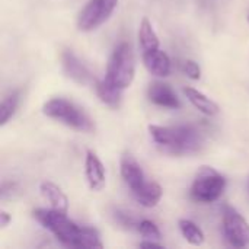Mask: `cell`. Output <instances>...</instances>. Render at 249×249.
<instances>
[{
	"instance_id": "6da1fadb",
	"label": "cell",
	"mask_w": 249,
	"mask_h": 249,
	"mask_svg": "<svg viewBox=\"0 0 249 249\" xmlns=\"http://www.w3.org/2000/svg\"><path fill=\"white\" fill-rule=\"evenodd\" d=\"M55 209H36L34 219L50 231L63 245L69 248H102L101 236L93 228H80L67 216Z\"/></svg>"
},
{
	"instance_id": "7a4b0ae2",
	"label": "cell",
	"mask_w": 249,
	"mask_h": 249,
	"mask_svg": "<svg viewBox=\"0 0 249 249\" xmlns=\"http://www.w3.org/2000/svg\"><path fill=\"white\" fill-rule=\"evenodd\" d=\"M149 133L158 147L175 156L197 153L204 146V136L194 125H149Z\"/></svg>"
},
{
	"instance_id": "3957f363",
	"label": "cell",
	"mask_w": 249,
	"mask_h": 249,
	"mask_svg": "<svg viewBox=\"0 0 249 249\" xmlns=\"http://www.w3.org/2000/svg\"><path fill=\"white\" fill-rule=\"evenodd\" d=\"M42 112L48 118H53L76 131L92 133L95 124L92 118L74 102L64 98H53L42 105Z\"/></svg>"
},
{
	"instance_id": "277c9868",
	"label": "cell",
	"mask_w": 249,
	"mask_h": 249,
	"mask_svg": "<svg viewBox=\"0 0 249 249\" xmlns=\"http://www.w3.org/2000/svg\"><path fill=\"white\" fill-rule=\"evenodd\" d=\"M136 74V60L133 48L128 42H121L112 51L108 64H107V74L111 83L118 86L120 89H127L131 86Z\"/></svg>"
},
{
	"instance_id": "5b68a950",
	"label": "cell",
	"mask_w": 249,
	"mask_h": 249,
	"mask_svg": "<svg viewBox=\"0 0 249 249\" xmlns=\"http://www.w3.org/2000/svg\"><path fill=\"white\" fill-rule=\"evenodd\" d=\"M226 188V179L212 166H201L191 184V198L200 204L217 201Z\"/></svg>"
},
{
	"instance_id": "8992f818",
	"label": "cell",
	"mask_w": 249,
	"mask_h": 249,
	"mask_svg": "<svg viewBox=\"0 0 249 249\" xmlns=\"http://www.w3.org/2000/svg\"><path fill=\"white\" fill-rule=\"evenodd\" d=\"M118 6V0H89L77 18V28L90 32L104 25Z\"/></svg>"
},
{
	"instance_id": "52a82bcc",
	"label": "cell",
	"mask_w": 249,
	"mask_h": 249,
	"mask_svg": "<svg viewBox=\"0 0 249 249\" xmlns=\"http://www.w3.org/2000/svg\"><path fill=\"white\" fill-rule=\"evenodd\" d=\"M223 235L229 245L235 248H245L249 245V223L245 217L233 207L226 206L223 209L222 220Z\"/></svg>"
},
{
	"instance_id": "ba28073f",
	"label": "cell",
	"mask_w": 249,
	"mask_h": 249,
	"mask_svg": "<svg viewBox=\"0 0 249 249\" xmlns=\"http://www.w3.org/2000/svg\"><path fill=\"white\" fill-rule=\"evenodd\" d=\"M61 64H63V70L66 73V76L69 79H71L73 82H76L77 85H90L93 82L92 73L89 71V69L79 60V57L70 51L66 50L61 54Z\"/></svg>"
},
{
	"instance_id": "9c48e42d",
	"label": "cell",
	"mask_w": 249,
	"mask_h": 249,
	"mask_svg": "<svg viewBox=\"0 0 249 249\" xmlns=\"http://www.w3.org/2000/svg\"><path fill=\"white\" fill-rule=\"evenodd\" d=\"M85 177L88 181V185L92 191H102L107 185V175H105V168L98 158V155L93 150L86 152V159H85Z\"/></svg>"
},
{
	"instance_id": "30bf717a",
	"label": "cell",
	"mask_w": 249,
	"mask_h": 249,
	"mask_svg": "<svg viewBox=\"0 0 249 249\" xmlns=\"http://www.w3.org/2000/svg\"><path fill=\"white\" fill-rule=\"evenodd\" d=\"M120 172L124 179V182L130 187L131 193L137 191L144 182L146 177L140 166V163L136 160V158L131 153H124L120 160Z\"/></svg>"
},
{
	"instance_id": "8fae6325",
	"label": "cell",
	"mask_w": 249,
	"mask_h": 249,
	"mask_svg": "<svg viewBox=\"0 0 249 249\" xmlns=\"http://www.w3.org/2000/svg\"><path fill=\"white\" fill-rule=\"evenodd\" d=\"M147 98L152 104L166 108V109H179L181 102L174 92V89L163 82H153L149 85Z\"/></svg>"
},
{
	"instance_id": "7c38bea8",
	"label": "cell",
	"mask_w": 249,
	"mask_h": 249,
	"mask_svg": "<svg viewBox=\"0 0 249 249\" xmlns=\"http://www.w3.org/2000/svg\"><path fill=\"white\" fill-rule=\"evenodd\" d=\"M143 63L147 71L156 77H166L171 74V70H172L171 58L165 51L159 48L143 51Z\"/></svg>"
},
{
	"instance_id": "4fadbf2b",
	"label": "cell",
	"mask_w": 249,
	"mask_h": 249,
	"mask_svg": "<svg viewBox=\"0 0 249 249\" xmlns=\"http://www.w3.org/2000/svg\"><path fill=\"white\" fill-rule=\"evenodd\" d=\"M39 191H41V196L44 197V200H47L53 209L67 213L69 198L58 185H55L51 181H44L39 184Z\"/></svg>"
},
{
	"instance_id": "5bb4252c",
	"label": "cell",
	"mask_w": 249,
	"mask_h": 249,
	"mask_svg": "<svg viewBox=\"0 0 249 249\" xmlns=\"http://www.w3.org/2000/svg\"><path fill=\"white\" fill-rule=\"evenodd\" d=\"M162 194H163L162 187L155 181H146L137 191L133 193L136 201L147 209L156 207L162 198Z\"/></svg>"
},
{
	"instance_id": "9a60e30c",
	"label": "cell",
	"mask_w": 249,
	"mask_h": 249,
	"mask_svg": "<svg viewBox=\"0 0 249 249\" xmlns=\"http://www.w3.org/2000/svg\"><path fill=\"white\" fill-rule=\"evenodd\" d=\"M184 93H185L187 99L191 102V105L196 109H198L201 114L209 115V117H213V115L219 114V105L213 99H210L207 95H204L203 92H200V90H197L194 88L187 86L184 89Z\"/></svg>"
},
{
	"instance_id": "2e32d148",
	"label": "cell",
	"mask_w": 249,
	"mask_h": 249,
	"mask_svg": "<svg viewBox=\"0 0 249 249\" xmlns=\"http://www.w3.org/2000/svg\"><path fill=\"white\" fill-rule=\"evenodd\" d=\"M95 89H96V95L101 99V102H104L105 105H108L111 108L120 107L121 99H123V89H120L118 86H115L105 77L102 80L96 82Z\"/></svg>"
},
{
	"instance_id": "e0dca14e",
	"label": "cell",
	"mask_w": 249,
	"mask_h": 249,
	"mask_svg": "<svg viewBox=\"0 0 249 249\" xmlns=\"http://www.w3.org/2000/svg\"><path fill=\"white\" fill-rule=\"evenodd\" d=\"M139 41L140 45L143 48V51H150V50H156L160 45L159 36L156 34V31L153 29L152 22L147 18H143L140 22V28H139Z\"/></svg>"
},
{
	"instance_id": "ac0fdd59",
	"label": "cell",
	"mask_w": 249,
	"mask_h": 249,
	"mask_svg": "<svg viewBox=\"0 0 249 249\" xmlns=\"http://www.w3.org/2000/svg\"><path fill=\"white\" fill-rule=\"evenodd\" d=\"M178 226H179L181 235L185 238V241L188 244H191L194 247H200V245L204 244V239H206L204 232L194 222L187 220V219H182V220H179Z\"/></svg>"
},
{
	"instance_id": "d6986e66",
	"label": "cell",
	"mask_w": 249,
	"mask_h": 249,
	"mask_svg": "<svg viewBox=\"0 0 249 249\" xmlns=\"http://www.w3.org/2000/svg\"><path fill=\"white\" fill-rule=\"evenodd\" d=\"M19 99H20V92L19 90H13L7 96L3 98L1 105H0V125L1 127L6 125L7 121L13 117V114H15V111L18 108Z\"/></svg>"
},
{
	"instance_id": "ffe728a7",
	"label": "cell",
	"mask_w": 249,
	"mask_h": 249,
	"mask_svg": "<svg viewBox=\"0 0 249 249\" xmlns=\"http://www.w3.org/2000/svg\"><path fill=\"white\" fill-rule=\"evenodd\" d=\"M137 231L146 241H159L162 238L159 228L152 220H142L137 226Z\"/></svg>"
},
{
	"instance_id": "44dd1931",
	"label": "cell",
	"mask_w": 249,
	"mask_h": 249,
	"mask_svg": "<svg viewBox=\"0 0 249 249\" xmlns=\"http://www.w3.org/2000/svg\"><path fill=\"white\" fill-rule=\"evenodd\" d=\"M182 71L185 73L187 77H190L193 80H198L201 77V69L194 60H185L182 63Z\"/></svg>"
},
{
	"instance_id": "7402d4cb",
	"label": "cell",
	"mask_w": 249,
	"mask_h": 249,
	"mask_svg": "<svg viewBox=\"0 0 249 249\" xmlns=\"http://www.w3.org/2000/svg\"><path fill=\"white\" fill-rule=\"evenodd\" d=\"M114 217H115V220L121 225V226H124L125 229H137V226H139V223H136V220H134V217L130 214V213H127V212H121V210H117L115 213H114Z\"/></svg>"
},
{
	"instance_id": "603a6c76",
	"label": "cell",
	"mask_w": 249,
	"mask_h": 249,
	"mask_svg": "<svg viewBox=\"0 0 249 249\" xmlns=\"http://www.w3.org/2000/svg\"><path fill=\"white\" fill-rule=\"evenodd\" d=\"M10 222H12V216H10L7 212L1 210V212H0V226H1V228H6V226H9Z\"/></svg>"
},
{
	"instance_id": "cb8c5ba5",
	"label": "cell",
	"mask_w": 249,
	"mask_h": 249,
	"mask_svg": "<svg viewBox=\"0 0 249 249\" xmlns=\"http://www.w3.org/2000/svg\"><path fill=\"white\" fill-rule=\"evenodd\" d=\"M140 247L142 248H162L160 244L155 242V241H144V242H140Z\"/></svg>"
},
{
	"instance_id": "d4e9b609",
	"label": "cell",
	"mask_w": 249,
	"mask_h": 249,
	"mask_svg": "<svg viewBox=\"0 0 249 249\" xmlns=\"http://www.w3.org/2000/svg\"><path fill=\"white\" fill-rule=\"evenodd\" d=\"M248 191H249V178H248Z\"/></svg>"
},
{
	"instance_id": "484cf974",
	"label": "cell",
	"mask_w": 249,
	"mask_h": 249,
	"mask_svg": "<svg viewBox=\"0 0 249 249\" xmlns=\"http://www.w3.org/2000/svg\"><path fill=\"white\" fill-rule=\"evenodd\" d=\"M248 22H249V15H248Z\"/></svg>"
}]
</instances>
